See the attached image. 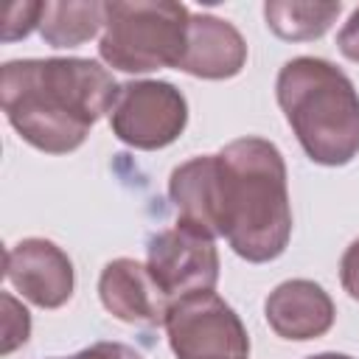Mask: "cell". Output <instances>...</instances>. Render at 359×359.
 Listing matches in <instances>:
<instances>
[{
    "mask_svg": "<svg viewBox=\"0 0 359 359\" xmlns=\"http://www.w3.org/2000/svg\"><path fill=\"white\" fill-rule=\"evenodd\" d=\"M339 280H342V289L353 300H359V238L345 250L339 261Z\"/></svg>",
    "mask_w": 359,
    "mask_h": 359,
    "instance_id": "ac0fdd59",
    "label": "cell"
},
{
    "mask_svg": "<svg viewBox=\"0 0 359 359\" xmlns=\"http://www.w3.org/2000/svg\"><path fill=\"white\" fill-rule=\"evenodd\" d=\"M275 95L311 163L337 168L359 154V93L337 65L294 56L280 67Z\"/></svg>",
    "mask_w": 359,
    "mask_h": 359,
    "instance_id": "3957f363",
    "label": "cell"
},
{
    "mask_svg": "<svg viewBox=\"0 0 359 359\" xmlns=\"http://www.w3.org/2000/svg\"><path fill=\"white\" fill-rule=\"evenodd\" d=\"M168 196L177 208V224L208 238H222L216 154H199L180 163L168 177Z\"/></svg>",
    "mask_w": 359,
    "mask_h": 359,
    "instance_id": "7c38bea8",
    "label": "cell"
},
{
    "mask_svg": "<svg viewBox=\"0 0 359 359\" xmlns=\"http://www.w3.org/2000/svg\"><path fill=\"white\" fill-rule=\"evenodd\" d=\"M188 123V101L171 81L140 79L118 84L109 109L112 135L140 151L171 146Z\"/></svg>",
    "mask_w": 359,
    "mask_h": 359,
    "instance_id": "8992f818",
    "label": "cell"
},
{
    "mask_svg": "<svg viewBox=\"0 0 359 359\" xmlns=\"http://www.w3.org/2000/svg\"><path fill=\"white\" fill-rule=\"evenodd\" d=\"M191 11L171 0L104 3V34L98 56L123 73L180 67L188 42Z\"/></svg>",
    "mask_w": 359,
    "mask_h": 359,
    "instance_id": "277c9868",
    "label": "cell"
},
{
    "mask_svg": "<svg viewBox=\"0 0 359 359\" xmlns=\"http://www.w3.org/2000/svg\"><path fill=\"white\" fill-rule=\"evenodd\" d=\"M247 65V42L238 28L213 14H191L188 42L177 70L196 79H233Z\"/></svg>",
    "mask_w": 359,
    "mask_h": 359,
    "instance_id": "8fae6325",
    "label": "cell"
},
{
    "mask_svg": "<svg viewBox=\"0 0 359 359\" xmlns=\"http://www.w3.org/2000/svg\"><path fill=\"white\" fill-rule=\"evenodd\" d=\"M306 359H353V356L337 353V351H325V353H314V356H306Z\"/></svg>",
    "mask_w": 359,
    "mask_h": 359,
    "instance_id": "ffe728a7",
    "label": "cell"
},
{
    "mask_svg": "<svg viewBox=\"0 0 359 359\" xmlns=\"http://www.w3.org/2000/svg\"><path fill=\"white\" fill-rule=\"evenodd\" d=\"M163 325L177 359H250L247 328L216 292L174 300Z\"/></svg>",
    "mask_w": 359,
    "mask_h": 359,
    "instance_id": "5b68a950",
    "label": "cell"
},
{
    "mask_svg": "<svg viewBox=\"0 0 359 359\" xmlns=\"http://www.w3.org/2000/svg\"><path fill=\"white\" fill-rule=\"evenodd\" d=\"M104 28V3L98 0H45L39 34L50 48H76Z\"/></svg>",
    "mask_w": 359,
    "mask_h": 359,
    "instance_id": "4fadbf2b",
    "label": "cell"
},
{
    "mask_svg": "<svg viewBox=\"0 0 359 359\" xmlns=\"http://www.w3.org/2000/svg\"><path fill=\"white\" fill-rule=\"evenodd\" d=\"M264 317L278 337L306 342L323 337L334 325L337 309L331 294L320 283L309 278H292L278 283L266 294Z\"/></svg>",
    "mask_w": 359,
    "mask_h": 359,
    "instance_id": "30bf717a",
    "label": "cell"
},
{
    "mask_svg": "<svg viewBox=\"0 0 359 359\" xmlns=\"http://www.w3.org/2000/svg\"><path fill=\"white\" fill-rule=\"evenodd\" d=\"M118 84L81 56L14 59L0 70V104L14 132L45 154L76 151L93 123L109 115Z\"/></svg>",
    "mask_w": 359,
    "mask_h": 359,
    "instance_id": "6da1fadb",
    "label": "cell"
},
{
    "mask_svg": "<svg viewBox=\"0 0 359 359\" xmlns=\"http://www.w3.org/2000/svg\"><path fill=\"white\" fill-rule=\"evenodd\" d=\"M146 266L171 303L188 294L213 292L219 280V252L213 238L182 224L149 238Z\"/></svg>",
    "mask_w": 359,
    "mask_h": 359,
    "instance_id": "52a82bcc",
    "label": "cell"
},
{
    "mask_svg": "<svg viewBox=\"0 0 359 359\" xmlns=\"http://www.w3.org/2000/svg\"><path fill=\"white\" fill-rule=\"evenodd\" d=\"M216 165L222 238L250 264L283 255L292 236V205L280 149L264 137H238L216 154Z\"/></svg>",
    "mask_w": 359,
    "mask_h": 359,
    "instance_id": "7a4b0ae2",
    "label": "cell"
},
{
    "mask_svg": "<svg viewBox=\"0 0 359 359\" xmlns=\"http://www.w3.org/2000/svg\"><path fill=\"white\" fill-rule=\"evenodd\" d=\"M342 3H311V0H269L264 3L266 25L275 36L286 42L320 39L331 22L339 17Z\"/></svg>",
    "mask_w": 359,
    "mask_h": 359,
    "instance_id": "5bb4252c",
    "label": "cell"
},
{
    "mask_svg": "<svg viewBox=\"0 0 359 359\" xmlns=\"http://www.w3.org/2000/svg\"><path fill=\"white\" fill-rule=\"evenodd\" d=\"M337 48H339V53L345 59H351V62L359 65V8H353L351 17H348V22L339 28Z\"/></svg>",
    "mask_w": 359,
    "mask_h": 359,
    "instance_id": "d6986e66",
    "label": "cell"
},
{
    "mask_svg": "<svg viewBox=\"0 0 359 359\" xmlns=\"http://www.w3.org/2000/svg\"><path fill=\"white\" fill-rule=\"evenodd\" d=\"M3 353H11L17 345H22L31 334V317L22 303H17L11 294H3Z\"/></svg>",
    "mask_w": 359,
    "mask_h": 359,
    "instance_id": "9a60e30c",
    "label": "cell"
},
{
    "mask_svg": "<svg viewBox=\"0 0 359 359\" xmlns=\"http://www.w3.org/2000/svg\"><path fill=\"white\" fill-rule=\"evenodd\" d=\"M6 280L39 309L65 306L76 286L73 261L59 244L48 238H22L8 247Z\"/></svg>",
    "mask_w": 359,
    "mask_h": 359,
    "instance_id": "ba28073f",
    "label": "cell"
},
{
    "mask_svg": "<svg viewBox=\"0 0 359 359\" xmlns=\"http://www.w3.org/2000/svg\"><path fill=\"white\" fill-rule=\"evenodd\" d=\"M65 359H143V353L123 342H93L90 348L73 356H65Z\"/></svg>",
    "mask_w": 359,
    "mask_h": 359,
    "instance_id": "e0dca14e",
    "label": "cell"
},
{
    "mask_svg": "<svg viewBox=\"0 0 359 359\" xmlns=\"http://www.w3.org/2000/svg\"><path fill=\"white\" fill-rule=\"evenodd\" d=\"M39 17H42V3L39 0L11 3L8 14H6V22H3V42L25 39L34 28H39Z\"/></svg>",
    "mask_w": 359,
    "mask_h": 359,
    "instance_id": "2e32d148",
    "label": "cell"
},
{
    "mask_svg": "<svg viewBox=\"0 0 359 359\" xmlns=\"http://www.w3.org/2000/svg\"><path fill=\"white\" fill-rule=\"evenodd\" d=\"M98 297L112 317L132 325H163L171 309L149 266L135 258H115L101 269Z\"/></svg>",
    "mask_w": 359,
    "mask_h": 359,
    "instance_id": "9c48e42d",
    "label": "cell"
}]
</instances>
